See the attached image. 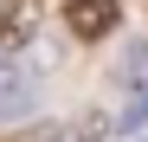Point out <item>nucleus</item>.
Here are the masks:
<instances>
[{"instance_id": "obj_5", "label": "nucleus", "mask_w": 148, "mask_h": 142, "mask_svg": "<svg viewBox=\"0 0 148 142\" xmlns=\"http://www.w3.org/2000/svg\"><path fill=\"white\" fill-rule=\"evenodd\" d=\"M0 78H7V58H0Z\"/></svg>"}, {"instance_id": "obj_7", "label": "nucleus", "mask_w": 148, "mask_h": 142, "mask_svg": "<svg viewBox=\"0 0 148 142\" xmlns=\"http://www.w3.org/2000/svg\"><path fill=\"white\" fill-rule=\"evenodd\" d=\"M135 142H148V136H135Z\"/></svg>"}, {"instance_id": "obj_6", "label": "nucleus", "mask_w": 148, "mask_h": 142, "mask_svg": "<svg viewBox=\"0 0 148 142\" xmlns=\"http://www.w3.org/2000/svg\"><path fill=\"white\" fill-rule=\"evenodd\" d=\"M142 97H148V84H142Z\"/></svg>"}, {"instance_id": "obj_3", "label": "nucleus", "mask_w": 148, "mask_h": 142, "mask_svg": "<svg viewBox=\"0 0 148 142\" xmlns=\"http://www.w3.org/2000/svg\"><path fill=\"white\" fill-rule=\"evenodd\" d=\"M19 45H32V13L26 7H7L0 13V52H19Z\"/></svg>"}, {"instance_id": "obj_4", "label": "nucleus", "mask_w": 148, "mask_h": 142, "mask_svg": "<svg viewBox=\"0 0 148 142\" xmlns=\"http://www.w3.org/2000/svg\"><path fill=\"white\" fill-rule=\"evenodd\" d=\"M7 142H84V136L64 129V123H39V129H19V136H7Z\"/></svg>"}, {"instance_id": "obj_1", "label": "nucleus", "mask_w": 148, "mask_h": 142, "mask_svg": "<svg viewBox=\"0 0 148 142\" xmlns=\"http://www.w3.org/2000/svg\"><path fill=\"white\" fill-rule=\"evenodd\" d=\"M39 97H45V65H39V58H19V65H7V78H0V123L26 116Z\"/></svg>"}, {"instance_id": "obj_2", "label": "nucleus", "mask_w": 148, "mask_h": 142, "mask_svg": "<svg viewBox=\"0 0 148 142\" xmlns=\"http://www.w3.org/2000/svg\"><path fill=\"white\" fill-rule=\"evenodd\" d=\"M122 19V0H64V26L77 39H110Z\"/></svg>"}]
</instances>
